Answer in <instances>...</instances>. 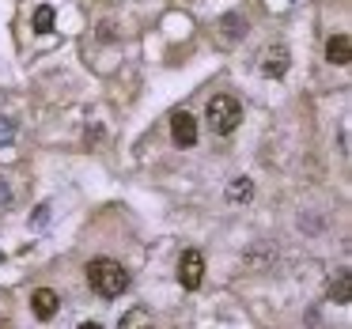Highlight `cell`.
Here are the masks:
<instances>
[{
	"mask_svg": "<svg viewBox=\"0 0 352 329\" xmlns=\"http://www.w3.org/2000/svg\"><path fill=\"white\" fill-rule=\"evenodd\" d=\"M54 23H57V8H50V4L34 8V19H31L34 34H50V31H54Z\"/></svg>",
	"mask_w": 352,
	"mask_h": 329,
	"instance_id": "cell-10",
	"label": "cell"
},
{
	"mask_svg": "<svg viewBox=\"0 0 352 329\" xmlns=\"http://www.w3.org/2000/svg\"><path fill=\"white\" fill-rule=\"evenodd\" d=\"M243 34H246L243 12H228V16L220 19V38L228 42V46H235V42H243Z\"/></svg>",
	"mask_w": 352,
	"mask_h": 329,
	"instance_id": "cell-8",
	"label": "cell"
},
{
	"mask_svg": "<svg viewBox=\"0 0 352 329\" xmlns=\"http://www.w3.org/2000/svg\"><path fill=\"white\" fill-rule=\"evenodd\" d=\"M118 329H155L152 318H148V310H140V306H133L129 314H125L122 321H118Z\"/></svg>",
	"mask_w": 352,
	"mask_h": 329,
	"instance_id": "cell-11",
	"label": "cell"
},
{
	"mask_svg": "<svg viewBox=\"0 0 352 329\" xmlns=\"http://www.w3.org/2000/svg\"><path fill=\"white\" fill-rule=\"evenodd\" d=\"M329 299H333V303H349V269H341L337 280L329 284Z\"/></svg>",
	"mask_w": 352,
	"mask_h": 329,
	"instance_id": "cell-12",
	"label": "cell"
},
{
	"mask_svg": "<svg viewBox=\"0 0 352 329\" xmlns=\"http://www.w3.org/2000/svg\"><path fill=\"white\" fill-rule=\"evenodd\" d=\"M16 140V122L12 117H0V148H8Z\"/></svg>",
	"mask_w": 352,
	"mask_h": 329,
	"instance_id": "cell-13",
	"label": "cell"
},
{
	"mask_svg": "<svg viewBox=\"0 0 352 329\" xmlns=\"http://www.w3.org/2000/svg\"><path fill=\"white\" fill-rule=\"evenodd\" d=\"M284 72H288V46H269L265 54H261V76H269V80H280Z\"/></svg>",
	"mask_w": 352,
	"mask_h": 329,
	"instance_id": "cell-6",
	"label": "cell"
},
{
	"mask_svg": "<svg viewBox=\"0 0 352 329\" xmlns=\"http://www.w3.org/2000/svg\"><path fill=\"white\" fill-rule=\"evenodd\" d=\"M80 329H102V326H99V321H84Z\"/></svg>",
	"mask_w": 352,
	"mask_h": 329,
	"instance_id": "cell-15",
	"label": "cell"
},
{
	"mask_svg": "<svg viewBox=\"0 0 352 329\" xmlns=\"http://www.w3.org/2000/svg\"><path fill=\"white\" fill-rule=\"evenodd\" d=\"M228 201L231 205H250L254 201V182L250 178H235V182L228 185Z\"/></svg>",
	"mask_w": 352,
	"mask_h": 329,
	"instance_id": "cell-9",
	"label": "cell"
},
{
	"mask_svg": "<svg viewBox=\"0 0 352 329\" xmlns=\"http://www.w3.org/2000/svg\"><path fill=\"white\" fill-rule=\"evenodd\" d=\"M326 61H329V65H349V61H352V38H349V34H329V42H326Z\"/></svg>",
	"mask_w": 352,
	"mask_h": 329,
	"instance_id": "cell-7",
	"label": "cell"
},
{
	"mask_svg": "<svg viewBox=\"0 0 352 329\" xmlns=\"http://www.w3.org/2000/svg\"><path fill=\"white\" fill-rule=\"evenodd\" d=\"M208 125H212V133H220V137H231V133L243 125V102L231 99V95H212V102H208Z\"/></svg>",
	"mask_w": 352,
	"mask_h": 329,
	"instance_id": "cell-2",
	"label": "cell"
},
{
	"mask_svg": "<svg viewBox=\"0 0 352 329\" xmlns=\"http://www.w3.org/2000/svg\"><path fill=\"white\" fill-rule=\"evenodd\" d=\"M87 284H91L95 295L118 299L122 291H129V273L110 258H95L91 265H87Z\"/></svg>",
	"mask_w": 352,
	"mask_h": 329,
	"instance_id": "cell-1",
	"label": "cell"
},
{
	"mask_svg": "<svg viewBox=\"0 0 352 329\" xmlns=\"http://www.w3.org/2000/svg\"><path fill=\"white\" fill-rule=\"evenodd\" d=\"M0 205H12V193H8V182L0 178Z\"/></svg>",
	"mask_w": 352,
	"mask_h": 329,
	"instance_id": "cell-14",
	"label": "cell"
},
{
	"mask_svg": "<svg viewBox=\"0 0 352 329\" xmlns=\"http://www.w3.org/2000/svg\"><path fill=\"white\" fill-rule=\"evenodd\" d=\"M170 140H175L178 148L197 144V117H193L190 110H175V114H170Z\"/></svg>",
	"mask_w": 352,
	"mask_h": 329,
	"instance_id": "cell-4",
	"label": "cell"
},
{
	"mask_svg": "<svg viewBox=\"0 0 352 329\" xmlns=\"http://www.w3.org/2000/svg\"><path fill=\"white\" fill-rule=\"evenodd\" d=\"M31 310L38 321H50L57 310H61V295H57L54 288H34L31 291Z\"/></svg>",
	"mask_w": 352,
	"mask_h": 329,
	"instance_id": "cell-5",
	"label": "cell"
},
{
	"mask_svg": "<svg viewBox=\"0 0 352 329\" xmlns=\"http://www.w3.org/2000/svg\"><path fill=\"white\" fill-rule=\"evenodd\" d=\"M0 258H4V253H0Z\"/></svg>",
	"mask_w": 352,
	"mask_h": 329,
	"instance_id": "cell-16",
	"label": "cell"
},
{
	"mask_svg": "<svg viewBox=\"0 0 352 329\" xmlns=\"http://www.w3.org/2000/svg\"><path fill=\"white\" fill-rule=\"evenodd\" d=\"M201 280H205V253L182 250V258H178V284H182L186 291H197Z\"/></svg>",
	"mask_w": 352,
	"mask_h": 329,
	"instance_id": "cell-3",
	"label": "cell"
}]
</instances>
